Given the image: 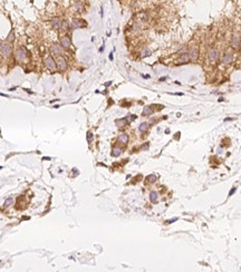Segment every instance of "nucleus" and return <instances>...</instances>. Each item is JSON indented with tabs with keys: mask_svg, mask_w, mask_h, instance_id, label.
I'll return each mask as SVG.
<instances>
[{
	"mask_svg": "<svg viewBox=\"0 0 241 272\" xmlns=\"http://www.w3.org/2000/svg\"><path fill=\"white\" fill-rule=\"evenodd\" d=\"M219 57H220V54H219V50L217 48H211L208 52V58L209 60L211 61L212 64H216L219 61Z\"/></svg>",
	"mask_w": 241,
	"mask_h": 272,
	"instance_id": "nucleus-1",
	"label": "nucleus"
},
{
	"mask_svg": "<svg viewBox=\"0 0 241 272\" xmlns=\"http://www.w3.org/2000/svg\"><path fill=\"white\" fill-rule=\"evenodd\" d=\"M188 54H189V57H190V61L195 63L198 60V58H199V49H198L197 47L190 48L189 52H188Z\"/></svg>",
	"mask_w": 241,
	"mask_h": 272,
	"instance_id": "nucleus-2",
	"label": "nucleus"
},
{
	"mask_svg": "<svg viewBox=\"0 0 241 272\" xmlns=\"http://www.w3.org/2000/svg\"><path fill=\"white\" fill-rule=\"evenodd\" d=\"M45 65H46V67L49 70H55L57 68V64H56L55 59L53 58L51 56H49V57H47V58L45 59Z\"/></svg>",
	"mask_w": 241,
	"mask_h": 272,
	"instance_id": "nucleus-3",
	"label": "nucleus"
},
{
	"mask_svg": "<svg viewBox=\"0 0 241 272\" xmlns=\"http://www.w3.org/2000/svg\"><path fill=\"white\" fill-rule=\"evenodd\" d=\"M16 58L20 60V61H24L26 58H27V49L25 47H20L16 52Z\"/></svg>",
	"mask_w": 241,
	"mask_h": 272,
	"instance_id": "nucleus-4",
	"label": "nucleus"
},
{
	"mask_svg": "<svg viewBox=\"0 0 241 272\" xmlns=\"http://www.w3.org/2000/svg\"><path fill=\"white\" fill-rule=\"evenodd\" d=\"M56 64H57V67H58L59 70L64 71V70L67 69V61H66V59L63 56H58V58L56 60Z\"/></svg>",
	"mask_w": 241,
	"mask_h": 272,
	"instance_id": "nucleus-5",
	"label": "nucleus"
},
{
	"mask_svg": "<svg viewBox=\"0 0 241 272\" xmlns=\"http://www.w3.org/2000/svg\"><path fill=\"white\" fill-rule=\"evenodd\" d=\"M240 45H241L240 36H238V35H233L232 38H231V41H230L231 48H233V49H239V48H240Z\"/></svg>",
	"mask_w": 241,
	"mask_h": 272,
	"instance_id": "nucleus-6",
	"label": "nucleus"
},
{
	"mask_svg": "<svg viewBox=\"0 0 241 272\" xmlns=\"http://www.w3.org/2000/svg\"><path fill=\"white\" fill-rule=\"evenodd\" d=\"M1 52L4 57H10L11 54H12V48L9 44H2V48H1Z\"/></svg>",
	"mask_w": 241,
	"mask_h": 272,
	"instance_id": "nucleus-7",
	"label": "nucleus"
},
{
	"mask_svg": "<svg viewBox=\"0 0 241 272\" xmlns=\"http://www.w3.org/2000/svg\"><path fill=\"white\" fill-rule=\"evenodd\" d=\"M232 61H233V54H232V52H226L224 56H223V58H222V64L229 65V64H231Z\"/></svg>",
	"mask_w": 241,
	"mask_h": 272,
	"instance_id": "nucleus-8",
	"label": "nucleus"
},
{
	"mask_svg": "<svg viewBox=\"0 0 241 272\" xmlns=\"http://www.w3.org/2000/svg\"><path fill=\"white\" fill-rule=\"evenodd\" d=\"M60 45H62L63 48H65V49H68V48L70 47V45H72L70 38H69V37H67V36L62 37V38H60Z\"/></svg>",
	"mask_w": 241,
	"mask_h": 272,
	"instance_id": "nucleus-9",
	"label": "nucleus"
},
{
	"mask_svg": "<svg viewBox=\"0 0 241 272\" xmlns=\"http://www.w3.org/2000/svg\"><path fill=\"white\" fill-rule=\"evenodd\" d=\"M117 142L120 144H122V145H126V144L128 143V135L127 134H125V133L120 134L118 137H117Z\"/></svg>",
	"mask_w": 241,
	"mask_h": 272,
	"instance_id": "nucleus-10",
	"label": "nucleus"
},
{
	"mask_svg": "<svg viewBox=\"0 0 241 272\" xmlns=\"http://www.w3.org/2000/svg\"><path fill=\"white\" fill-rule=\"evenodd\" d=\"M190 61V57H189V54L188 52H183L181 54L179 57V63L180 64H186Z\"/></svg>",
	"mask_w": 241,
	"mask_h": 272,
	"instance_id": "nucleus-11",
	"label": "nucleus"
},
{
	"mask_svg": "<svg viewBox=\"0 0 241 272\" xmlns=\"http://www.w3.org/2000/svg\"><path fill=\"white\" fill-rule=\"evenodd\" d=\"M115 124H116V126L118 128H122V127H124V126L127 125L128 123L126 122L125 118H117V119H115Z\"/></svg>",
	"mask_w": 241,
	"mask_h": 272,
	"instance_id": "nucleus-12",
	"label": "nucleus"
},
{
	"mask_svg": "<svg viewBox=\"0 0 241 272\" xmlns=\"http://www.w3.org/2000/svg\"><path fill=\"white\" fill-rule=\"evenodd\" d=\"M153 113L154 110L152 108V106H145L142 112V115L143 116H151V115H153Z\"/></svg>",
	"mask_w": 241,
	"mask_h": 272,
	"instance_id": "nucleus-13",
	"label": "nucleus"
},
{
	"mask_svg": "<svg viewBox=\"0 0 241 272\" xmlns=\"http://www.w3.org/2000/svg\"><path fill=\"white\" fill-rule=\"evenodd\" d=\"M51 52L58 55V54H62V45H58V44H54L51 46Z\"/></svg>",
	"mask_w": 241,
	"mask_h": 272,
	"instance_id": "nucleus-14",
	"label": "nucleus"
},
{
	"mask_svg": "<svg viewBox=\"0 0 241 272\" xmlns=\"http://www.w3.org/2000/svg\"><path fill=\"white\" fill-rule=\"evenodd\" d=\"M60 25H62V21H60V19L57 18V17H55V18L51 20V26H53V28L58 29V28H60Z\"/></svg>",
	"mask_w": 241,
	"mask_h": 272,
	"instance_id": "nucleus-15",
	"label": "nucleus"
},
{
	"mask_svg": "<svg viewBox=\"0 0 241 272\" xmlns=\"http://www.w3.org/2000/svg\"><path fill=\"white\" fill-rule=\"evenodd\" d=\"M83 27V21L80 19H75L72 23V28L73 29H77V28H82Z\"/></svg>",
	"mask_w": 241,
	"mask_h": 272,
	"instance_id": "nucleus-16",
	"label": "nucleus"
},
{
	"mask_svg": "<svg viewBox=\"0 0 241 272\" xmlns=\"http://www.w3.org/2000/svg\"><path fill=\"white\" fill-rule=\"evenodd\" d=\"M157 200H159V193L155 191H152L150 193V201L152 203H156Z\"/></svg>",
	"mask_w": 241,
	"mask_h": 272,
	"instance_id": "nucleus-17",
	"label": "nucleus"
},
{
	"mask_svg": "<svg viewBox=\"0 0 241 272\" xmlns=\"http://www.w3.org/2000/svg\"><path fill=\"white\" fill-rule=\"evenodd\" d=\"M149 123H141V125L139 126V131L141 133H146L149 129Z\"/></svg>",
	"mask_w": 241,
	"mask_h": 272,
	"instance_id": "nucleus-18",
	"label": "nucleus"
},
{
	"mask_svg": "<svg viewBox=\"0 0 241 272\" xmlns=\"http://www.w3.org/2000/svg\"><path fill=\"white\" fill-rule=\"evenodd\" d=\"M120 154H122V150L120 147H114L112 150V156H114V157H118Z\"/></svg>",
	"mask_w": 241,
	"mask_h": 272,
	"instance_id": "nucleus-19",
	"label": "nucleus"
},
{
	"mask_svg": "<svg viewBox=\"0 0 241 272\" xmlns=\"http://www.w3.org/2000/svg\"><path fill=\"white\" fill-rule=\"evenodd\" d=\"M125 119H126V122H127L128 124L130 123H132V122L134 121V119H136V115H132V114H128L126 117H125Z\"/></svg>",
	"mask_w": 241,
	"mask_h": 272,
	"instance_id": "nucleus-20",
	"label": "nucleus"
},
{
	"mask_svg": "<svg viewBox=\"0 0 241 272\" xmlns=\"http://www.w3.org/2000/svg\"><path fill=\"white\" fill-rule=\"evenodd\" d=\"M155 181H156V176L153 175V174H151V175H149V176L146 177V182H149V183H153Z\"/></svg>",
	"mask_w": 241,
	"mask_h": 272,
	"instance_id": "nucleus-21",
	"label": "nucleus"
},
{
	"mask_svg": "<svg viewBox=\"0 0 241 272\" xmlns=\"http://www.w3.org/2000/svg\"><path fill=\"white\" fill-rule=\"evenodd\" d=\"M68 28H69V25H68V22H67V21H62V25H60V29L64 30V31H66V30H68Z\"/></svg>",
	"mask_w": 241,
	"mask_h": 272,
	"instance_id": "nucleus-22",
	"label": "nucleus"
},
{
	"mask_svg": "<svg viewBox=\"0 0 241 272\" xmlns=\"http://www.w3.org/2000/svg\"><path fill=\"white\" fill-rule=\"evenodd\" d=\"M12 202H14V200H12V197H8L6 201H5V204L4 206L5 207H8V206H10L11 204H12Z\"/></svg>",
	"mask_w": 241,
	"mask_h": 272,
	"instance_id": "nucleus-23",
	"label": "nucleus"
},
{
	"mask_svg": "<svg viewBox=\"0 0 241 272\" xmlns=\"http://www.w3.org/2000/svg\"><path fill=\"white\" fill-rule=\"evenodd\" d=\"M83 9H84V5L82 4L80 1H77V2H76V10L77 11H82Z\"/></svg>",
	"mask_w": 241,
	"mask_h": 272,
	"instance_id": "nucleus-24",
	"label": "nucleus"
},
{
	"mask_svg": "<svg viewBox=\"0 0 241 272\" xmlns=\"http://www.w3.org/2000/svg\"><path fill=\"white\" fill-rule=\"evenodd\" d=\"M14 40H15V35H14V31H11V33L8 35V37H7V41L11 42V41H14Z\"/></svg>",
	"mask_w": 241,
	"mask_h": 272,
	"instance_id": "nucleus-25",
	"label": "nucleus"
},
{
	"mask_svg": "<svg viewBox=\"0 0 241 272\" xmlns=\"http://www.w3.org/2000/svg\"><path fill=\"white\" fill-rule=\"evenodd\" d=\"M150 55H151V50H149V49H145V50L142 52V57H147V56H150Z\"/></svg>",
	"mask_w": 241,
	"mask_h": 272,
	"instance_id": "nucleus-26",
	"label": "nucleus"
},
{
	"mask_svg": "<svg viewBox=\"0 0 241 272\" xmlns=\"http://www.w3.org/2000/svg\"><path fill=\"white\" fill-rule=\"evenodd\" d=\"M92 140H93V134H92V132H88L87 133V142L88 143H91Z\"/></svg>",
	"mask_w": 241,
	"mask_h": 272,
	"instance_id": "nucleus-27",
	"label": "nucleus"
},
{
	"mask_svg": "<svg viewBox=\"0 0 241 272\" xmlns=\"http://www.w3.org/2000/svg\"><path fill=\"white\" fill-rule=\"evenodd\" d=\"M176 220H178V217H174V219H172V220H170V221H166L165 223H166V224H170V223H172V222H175Z\"/></svg>",
	"mask_w": 241,
	"mask_h": 272,
	"instance_id": "nucleus-28",
	"label": "nucleus"
},
{
	"mask_svg": "<svg viewBox=\"0 0 241 272\" xmlns=\"http://www.w3.org/2000/svg\"><path fill=\"white\" fill-rule=\"evenodd\" d=\"M236 190H237V188H232V190H231V191H230V193H229V196H231V195L233 194L234 192H236Z\"/></svg>",
	"mask_w": 241,
	"mask_h": 272,
	"instance_id": "nucleus-29",
	"label": "nucleus"
},
{
	"mask_svg": "<svg viewBox=\"0 0 241 272\" xmlns=\"http://www.w3.org/2000/svg\"><path fill=\"white\" fill-rule=\"evenodd\" d=\"M110 60H113V52L110 54Z\"/></svg>",
	"mask_w": 241,
	"mask_h": 272,
	"instance_id": "nucleus-30",
	"label": "nucleus"
},
{
	"mask_svg": "<svg viewBox=\"0 0 241 272\" xmlns=\"http://www.w3.org/2000/svg\"><path fill=\"white\" fill-rule=\"evenodd\" d=\"M165 79H166V77H161V78H160V81H164Z\"/></svg>",
	"mask_w": 241,
	"mask_h": 272,
	"instance_id": "nucleus-31",
	"label": "nucleus"
},
{
	"mask_svg": "<svg viewBox=\"0 0 241 272\" xmlns=\"http://www.w3.org/2000/svg\"><path fill=\"white\" fill-rule=\"evenodd\" d=\"M103 50H104V46H102V47L99 48V52H103Z\"/></svg>",
	"mask_w": 241,
	"mask_h": 272,
	"instance_id": "nucleus-32",
	"label": "nucleus"
},
{
	"mask_svg": "<svg viewBox=\"0 0 241 272\" xmlns=\"http://www.w3.org/2000/svg\"><path fill=\"white\" fill-rule=\"evenodd\" d=\"M111 84H112V81H108V83H106V84H105V86H110Z\"/></svg>",
	"mask_w": 241,
	"mask_h": 272,
	"instance_id": "nucleus-33",
	"label": "nucleus"
},
{
	"mask_svg": "<svg viewBox=\"0 0 241 272\" xmlns=\"http://www.w3.org/2000/svg\"><path fill=\"white\" fill-rule=\"evenodd\" d=\"M143 77H144V78H150V76H149V75H143Z\"/></svg>",
	"mask_w": 241,
	"mask_h": 272,
	"instance_id": "nucleus-34",
	"label": "nucleus"
},
{
	"mask_svg": "<svg viewBox=\"0 0 241 272\" xmlns=\"http://www.w3.org/2000/svg\"><path fill=\"white\" fill-rule=\"evenodd\" d=\"M1 48H2V41L0 40V50H1Z\"/></svg>",
	"mask_w": 241,
	"mask_h": 272,
	"instance_id": "nucleus-35",
	"label": "nucleus"
},
{
	"mask_svg": "<svg viewBox=\"0 0 241 272\" xmlns=\"http://www.w3.org/2000/svg\"><path fill=\"white\" fill-rule=\"evenodd\" d=\"M0 96H5V97H8L7 95H5V94H2V93H0Z\"/></svg>",
	"mask_w": 241,
	"mask_h": 272,
	"instance_id": "nucleus-36",
	"label": "nucleus"
},
{
	"mask_svg": "<svg viewBox=\"0 0 241 272\" xmlns=\"http://www.w3.org/2000/svg\"><path fill=\"white\" fill-rule=\"evenodd\" d=\"M2 169V166H0V169Z\"/></svg>",
	"mask_w": 241,
	"mask_h": 272,
	"instance_id": "nucleus-37",
	"label": "nucleus"
},
{
	"mask_svg": "<svg viewBox=\"0 0 241 272\" xmlns=\"http://www.w3.org/2000/svg\"><path fill=\"white\" fill-rule=\"evenodd\" d=\"M0 135H1V132H0Z\"/></svg>",
	"mask_w": 241,
	"mask_h": 272,
	"instance_id": "nucleus-38",
	"label": "nucleus"
}]
</instances>
